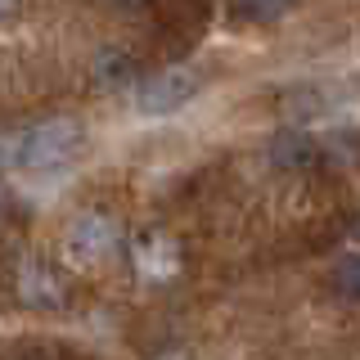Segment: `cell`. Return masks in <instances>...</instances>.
Listing matches in <instances>:
<instances>
[{"label": "cell", "mask_w": 360, "mask_h": 360, "mask_svg": "<svg viewBox=\"0 0 360 360\" xmlns=\"http://www.w3.org/2000/svg\"><path fill=\"white\" fill-rule=\"evenodd\" d=\"M82 122L77 117H50V122H37L18 135V167L27 172H50V167L68 162L77 149H82Z\"/></svg>", "instance_id": "cell-1"}, {"label": "cell", "mask_w": 360, "mask_h": 360, "mask_svg": "<svg viewBox=\"0 0 360 360\" xmlns=\"http://www.w3.org/2000/svg\"><path fill=\"white\" fill-rule=\"evenodd\" d=\"M198 90H202V77L194 72V68L172 63V68H162V72L144 77V82L135 86V108H140L144 117H162V112L185 108Z\"/></svg>", "instance_id": "cell-2"}, {"label": "cell", "mask_w": 360, "mask_h": 360, "mask_svg": "<svg viewBox=\"0 0 360 360\" xmlns=\"http://www.w3.org/2000/svg\"><path fill=\"white\" fill-rule=\"evenodd\" d=\"M14 288H18V302L32 307V311L68 307V275L54 262H45V257H22L18 275H14Z\"/></svg>", "instance_id": "cell-3"}, {"label": "cell", "mask_w": 360, "mask_h": 360, "mask_svg": "<svg viewBox=\"0 0 360 360\" xmlns=\"http://www.w3.org/2000/svg\"><path fill=\"white\" fill-rule=\"evenodd\" d=\"M68 257L82 266H95V262H108L112 252L122 248V230L108 212H82L72 225H68Z\"/></svg>", "instance_id": "cell-4"}, {"label": "cell", "mask_w": 360, "mask_h": 360, "mask_svg": "<svg viewBox=\"0 0 360 360\" xmlns=\"http://www.w3.org/2000/svg\"><path fill=\"white\" fill-rule=\"evenodd\" d=\"M90 77H95L99 90H127L140 77V59H135V50H127V45H104L95 54V63H90Z\"/></svg>", "instance_id": "cell-5"}, {"label": "cell", "mask_w": 360, "mask_h": 360, "mask_svg": "<svg viewBox=\"0 0 360 360\" xmlns=\"http://www.w3.org/2000/svg\"><path fill=\"white\" fill-rule=\"evenodd\" d=\"M320 158H324L320 144L302 131H279L275 140H270V162H275L279 172H311V167H320Z\"/></svg>", "instance_id": "cell-6"}, {"label": "cell", "mask_w": 360, "mask_h": 360, "mask_svg": "<svg viewBox=\"0 0 360 360\" xmlns=\"http://www.w3.org/2000/svg\"><path fill=\"white\" fill-rule=\"evenodd\" d=\"M176 248L162 239V234H149V239H144L140 248H135V266L144 270V275L149 279H162V275H172V266H176Z\"/></svg>", "instance_id": "cell-7"}, {"label": "cell", "mask_w": 360, "mask_h": 360, "mask_svg": "<svg viewBox=\"0 0 360 360\" xmlns=\"http://www.w3.org/2000/svg\"><path fill=\"white\" fill-rule=\"evenodd\" d=\"M333 288L342 292V297H352V302H360V252H352V257H342V262L333 266Z\"/></svg>", "instance_id": "cell-8"}, {"label": "cell", "mask_w": 360, "mask_h": 360, "mask_svg": "<svg viewBox=\"0 0 360 360\" xmlns=\"http://www.w3.org/2000/svg\"><path fill=\"white\" fill-rule=\"evenodd\" d=\"M279 14H284L279 5H234L230 9L234 22H266V18H279Z\"/></svg>", "instance_id": "cell-9"}, {"label": "cell", "mask_w": 360, "mask_h": 360, "mask_svg": "<svg viewBox=\"0 0 360 360\" xmlns=\"http://www.w3.org/2000/svg\"><path fill=\"white\" fill-rule=\"evenodd\" d=\"M5 167H18V135L0 131V172H5Z\"/></svg>", "instance_id": "cell-10"}, {"label": "cell", "mask_w": 360, "mask_h": 360, "mask_svg": "<svg viewBox=\"0 0 360 360\" xmlns=\"http://www.w3.org/2000/svg\"><path fill=\"white\" fill-rule=\"evenodd\" d=\"M18 14V5H0V18H14Z\"/></svg>", "instance_id": "cell-11"}]
</instances>
